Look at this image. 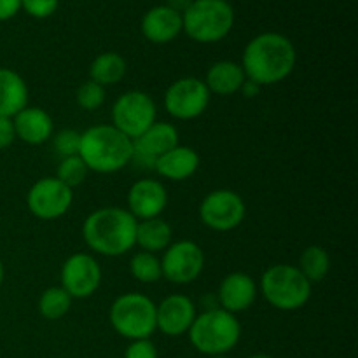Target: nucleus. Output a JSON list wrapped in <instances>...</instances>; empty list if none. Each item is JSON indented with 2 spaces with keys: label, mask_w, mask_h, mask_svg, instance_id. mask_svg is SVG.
<instances>
[{
  "label": "nucleus",
  "mask_w": 358,
  "mask_h": 358,
  "mask_svg": "<svg viewBox=\"0 0 358 358\" xmlns=\"http://www.w3.org/2000/svg\"><path fill=\"white\" fill-rule=\"evenodd\" d=\"M296 62L297 52L289 37L264 31L248 42L240 65L245 77L262 87L285 80L296 69Z\"/></svg>",
  "instance_id": "1"
},
{
  "label": "nucleus",
  "mask_w": 358,
  "mask_h": 358,
  "mask_svg": "<svg viewBox=\"0 0 358 358\" xmlns=\"http://www.w3.org/2000/svg\"><path fill=\"white\" fill-rule=\"evenodd\" d=\"M138 220L121 206H101L84 219V243L103 257H121L135 248Z\"/></svg>",
  "instance_id": "2"
},
{
  "label": "nucleus",
  "mask_w": 358,
  "mask_h": 358,
  "mask_svg": "<svg viewBox=\"0 0 358 358\" xmlns=\"http://www.w3.org/2000/svg\"><path fill=\"white\" fill-rule=\"evenodd\" d=\"M79 157L94 173H117L131 163L133 140L112 124L91 126L80 133Z\"/></svg>",
  "instance_id": "3"
},
{
  "label": "nucleus",
  "mask_w": 358,
  "mask_h": 358,
  "mask_svg": "<svg viewBox=\"0 0 358 358\" xmlns=\"http://www.w3.org/2000/svg\"><path fill=\"white\" fill-rule=\"evenodd\" d=\"M187 336L196 352L203 355H227L240 343L241 324L236 315L222 308H210L205 313L196 315Z\"/></svg>",
  "instance_id": "4"
},
{
  "label": "nucleus",
  "mask_w": 358,
  "mask_h": 358,
  "mask_svg": "<svg viewBox=\"0 0 358 358\" xmlns=\"http://www.w3.org/2000/svg\"><path fill=\"white\" fill-rule=\"evenodd\" d=\"M234 27V9L227 0H192L182 14V31L199 44H215Z\"/></svg>",
  "instance_id": "5"
},
{
  "label": "nucleus",
  "mask_w": 358,
  "mask_h": 358,
  "mask_svg": "<svg viewBox=\"0 0 358 358\" xmlns=\"http://www.w3.org/2000/svg\"><path fill=\"white\" fill-rule=\"evenodd\" d=\"M311 285L306 276L292 264H273L262 273L261 294L266 303L280 311H297L306 306L311 297Z\"/></svg>",
  "instance_id": "6"
},
{
  "label": "nucleus",
  "mask_w": 358,
  "mask_h": 358,
  "mask_svg": "<svg viewBox=\"0 0 358 358\" xmlns=\"http://www.w3.org/2000/svg\"><path fill=\"white\" fill-rule=\"evenodd\" d=\"M112 329L121 338L136 341L150 339L156 329V303L140 292H126L115 297L108 311Z\"/></svg>",
  "instance_id": "7"
},
{
  "label": "nucleus",
  "mask_w": 358,
  "mask_h": 358,
  "mask_svg": "<svg viewBox=\"0 0 358 358\" xmlns=\"http://www.w3.org/2000/svg\"><path fill=\"white\" fill-rule=\"evenodd\" d=\"M110 117L115 129L135 140L157 121L156 101L145 91H126L112 105Z\"/></svg>",
  "instance_id": "8"
},
{
  "label": "nucleus",
  "mask_w": 358,
  "mask_h": 358,
  "mask_svg": "<svg viewBox=\"0 0 358 358\" xmlns=\"http://www.w3.org/2000/svg\"><path fill=\"white\" fill-rule=\"evenodd\" d=\"M247 215V205L236 191L215 189L203 198L199 205V220L203 226L217 233H227L241 226Z\"/></svg>",
  "instance_id": "9"
},
{
  "label": "nucleus",
  "mask_w": 358,
  "mask_h": 358,
  "mask_svg": "<svg viewBox=\"0 0 358 358\" xmlns=\"http://www.w3.org/2000/svg\"><path fill=\"white\" fill-rule=\"evenodd\" d=\"M208 87L199 77H182L171 83L164 93V108L177 121H192L206 112L210 105Z\"/></svg>",
  "instance_id": "10"
},
{
  "label": "nucleus",
  "mask_w": 358,
  "mask_h": 358,
  "mask_svg": "<svg viewBox=\"0 0 358 358\" xmlns=\"http://www.w3.org/2000/svg\"><path fill=\"white\" fill-rule=\"evenodd\" d=\"M205 269V252L196 241L178 240L163 252L161 271L175 285H189L201 276Z\"/></svg>",
  "instance_id": "11"
},
{
  "label": "nucleus",
  "mask_w": 358,
  "mask_h": 358,
  "mask_svg": "<svg viewBox=\"0 0 358 358\" xmlns=\"http://www.w3.org/2000/svg\"><path fill=\"white\" fill-rule=\"evenodd\" d=\"M73 203V189L56 177H44L27 192V206L41 220H56L65 215Z\"/></svg>",
  "instance_id": "12"
},
{
  "label": "nucleus",
  "mask_w": 358,
  "mask_h": 358,
  "mask_svg": "<svg viewBox=\"0 0 358 358\" xmlns=\"http://www.w3.org/2000/svg\"><path fill=\"white\" fill-rule=\"evenodd\" d=\"M62 289L72 299H87L101 285L100 262L86 252H77L65 259L59 271Z\"/></svg>",
  "instance_id": "13"
},
{
  "label": "nucleus",
  "mask_w": 358,
  "mask_h": 358,
  "mask_svg": "<svg viewBox=\"0 0 358 358\" xmlns=\"http://www.w3.org/2000/svg\"><path fill=\"white\" fill-rule=\"evenodd\" d=\"M178 145V129L171 122L156 121L149 129L133 140V159L143 170H154L159 156Z\"/></svg>",
  "instance_id": "14"
},
{
  "label": "nucleus",
  "mask_w": 358,
  "mask_h": 358,
  "mask_svg": "<svg viewBox=\"0 0 358 358\" xmlns=\"http://www.w3.org/2000/svg\"><path fill=\"white\" fill-rule=\"evenodd\" d=\"M128 212L136 220H147L161 217L168 206V191L163 182L156 178H140L129 187L126 196Z\"/></svg>",
  "instance_id": "15"
},
{
  "label": "nucleus",
  "mask_w": 358,
  "mask_h": 358,
  "mask_svg": "<svg viewBox=\"0 0 358 358\" xmlns=\"http://www.w3.org/2000/svg\"><path fill=\"white\" fill-rule=\"evenodd\" d=\"M196 315L198 313L191 297L171 294L156 304V329L168 338H180L187 334Z\"/></svg>",
  "instance_id": "16"
},
{
  "label": "nucleus",
  "mask_w": 358,
  "mask_h": 358,
  "mask_svg": "<svg viewBox=\"0 0 358 358\" xmlns=\"http://www.w3.org/2000/svg\"><path fill=\"white\" fill-rule=\"evenodd\" d=\"M257 283H255V280L248 273L233 271L222 278L217 297H219L222 310L236 315L252 308V304L257 299Z\"/></svg>",
  "instance_id": "17"
},
{
  "label": "nucleus",
  "mask_w": 358,
  "mask_h": 358,
  "mask_svg": "<svg viewBox=\"0 0 358 358\" xmlns=\"http://www.w3.org/2000/svg\"><path fill=\"white\" fill-rule=\"evenodd\" d=\"M16 140L28 145H42L48 142L55 131V122L51 115L41 107H24L13 117Z\"/></svg>",
  "instance_id": "18"
},
{
  "label": "nucleus",
  "mask_w": 358,
  "mask_h": 358,
  "mask_svg": "<svg viewBox=\"0 0 358 358\" xmlns=\"http://www.w3.org/2000/svg\"><path fill=\"white\" fill-rule=\"evenodd\" d=\"M199 164H201L199 154L192 147L178 143L173 149L157 157L154 163V171L166 180L182 182L191 178L198 171Z\"/></svg>",
  "instance_id": "19"
},
{
  "label": "nucleus",
  "mask_w": 358,
  "mask_h": 358,
  "mask_svg": "<svg viewBox=\"0 0 358 358\" xmlns=\"http://www.w3.org/2000/svg\"><path fill=\"white\" fill-rule=\"evenodd\" d=\"M142 34L152 44H168L182 31V14L166 6H156L142 17Z\"/></svg>",
  "instance_id": "20"
},
{
  "label": "nucleus",
  "mask_w": 358,
  "mask_h": 358,
  "mask_svg": "<svg viewBox=\"0 0 358 358\" xmlns=\"http://www.w3.org/2000/svg\"><path fill=\"white\" fill-rule=\"evenodd\" d=\"M203 80H205L210 94L213 93L219 94V96H231L234 93H240L247 77H245L240 63L222 59V62H217L210 66Z\"/></svg>",
  "instance_id": "21"
},
{
  "label": "nucleus",
  "mask_w": 358,
  "mask_h": 358,
  "mask_svg": "<svg viewBox=\"0 0 358 358\" xmlns=\"http://www.w3.org/2000/svg\"><path fill=\"white\" fill-rule=\"evenodd\" d=\"M28 105V86L13 69L0 66V115L14 117Z\"/></svg>",
  "instance_id": "22"
},
{
  "label": "nucleus",
  "mask_w": 358,
  "mask_h": 358,
  "mask_svg": "<svg viewBox=\"0 0 358 358\" xmlns=\"http://www.w3.org/2000/svg\"><path fill=\"white\" fill-rule=\"evenodd\" d=\"M171 240H173V229L161 217L136 222L135 247H140L143 252L159 254L173 243Z\"/></svg>",
  "instance_id": "23"
},
{
  "label": "nucleus",
  "mask_w": 358,
  "mask_h": 358,
  "mask_svg": "<svg viewBox=\"0 0 358 358\" xmlns=\"http://www.w3.org/2000/svg\"><path fill=\"white\" fill-rule=\"evenodd\" d=\"M126 62L121 55L114 51L101 52L93 59L90 66V79L100 86L108 87L121 83L126 76Z\"/></svg>",
  "instance_id": "24"
},
{
  "label": "nucleus",
  "mask_w": 358,
  "mask_h": 358,
  "mask_svg": "<svg viewBox=\"0 0 358 358\" xmlns=\"http://www.w3.org/2000/svg\"><path fill=\"white\" fill-rule=\"evenodd\" d=\"M297 268L306 276L311 285L320 283L327 278L329 271H331V255L320 245H310L301 254Z\"/></svg>",
  "instance_id": "25"
},
{
  "label": "nucleus",
  "mask_w": 358,
  "mask_h": 358,
  "mask_svg": "<svg viewBox=\"0 0 358 358\" xmlns=\"http://www.w3.org/2000/svg\"><path fill=\"white\" fill-rule=\"evenodd\" d=\"M72 297L62 287H49L38 297V313L45 320H59L65 317L72 308Z\"/></svg>",
  "instance_id": "26"
},
{
  "label": "nucleus",
  "mask_w": 358,
  "mask_h": 358,
  "mask_svg": "<svg viewBox=\"0 0 358 358\" xmlns=\"http://www.w3.org/2000/svg\"><path fill=\"white\" fill-rule=\"evenodd\" d=\"M129 273L140 283H156L163 278L161 271V259L150 252H136L129 261Z\"/></svg>",
  "instance_id": "27"
},
{
  "label": "nucleus",
  "mask_w": 358,
  "mask_h": 358,
  "mask_svg": "<svg viewBox=\"0 0 358 358\" xmlns=\"http://www.w3.org/2000/svg\"><path fill=\"white\" fill-rule=\"evenodd\" d=\"M87 173V166L84 164V161L80 159L79 156H70V157H63L58 164V170H56V178L59 182L66 185V187L73 189L77 185L83 184L86 180Z\"/></svg>",
  "instance_id": "28"
},
{
  "label": "nucleus",
  "mask_w": 358,
  "mask_h": 358,
  "mask_svg": "<svg viewBox=\"0 0 358 358\" xmlns=\"http://www.w3.org/2000/svg\"><path fill=\"white\" fill-rule=\"evenodd\" d=\"M105 96H107L105 87L100 86L98 83H94V80L87 79L86 83H83L77 87L76 101L83 110L93 112L98 110V108L105 103Z\"/></svg>",
  "instance_id": "29"
},
{
  "label": "nucleus",
  "mask_w": 358,
  "mask_h": 358,
  "mask_svg": "<svg viewBox=\"0 0 358 358\" xmlns=\"http://www.w3.org/2000/svg\"><path fill=\"white\" fill-rule=\"evenodd\" d=\"M52 138V147H55L56 154L63 157L79 156V143H80V133L76 129H62L56 133Z\"/></svg>",
  "instance_id": "30"
},
{
  "label": "nucleus",
  "mask_w": 358,
  "mask_h": 358,
  "mask_svg": "<svg viewBox=\"0 0 358 358\" xmlns=\"http://www.w3.org/2000/svg\"><path fill=\"white\" fill-rule=\"evenodd\" d=\"M21 9L31 17L44 20L58 9V0H21Z\"/></svg>",
  "instance_id": "31"
},
{
  "label": "nucleus",
  "mask_w": 358,
  "mask_h": 358,
  "mask_svg": "<svg viewBox=\"0 0 358 358\" xmlns=\"http://www.w3.org/2000/svg\"><path fill=\"white\" fill-rule=\"evenodd\" d=\"M157 348L150 339H136L126 346L124 358H157Z\"/></svg>",
  "instance_id": "32"
},
{
  "label": "nucleus",
  "mask_w": 358,
  "mask_h": 358,
  "mask_svg": "<svg viewBox=\"0 0 358 358\" xmlns=\"http://www.w3.org/2000/svg\"><path fill=\"white\" fill-rule=\"evenodd\" d=\"M16 142V131H14L13 117H2L0 115V150L7 149Z\"/></svg>",
  "instance_id": "33"
},
{
  "label": "nucleus",
  "mask_w": 358,
  "mask_h": 358,
  "mask_svg": "<svg viewBox=\"0 0 358 358\" xmlns=\"http://www.w3.org/2000/svg\"><path fill=\"white\" fill-rule=\"evenodd\" d=\"M21 9V0H0V21L16 16Z\"/></svg>",
  "instance_id": "34"
},
{
  "label": "nucleus",
  "mask_w": 358,
  "mask_h": 358,
  "mask_svg": "<svg viewBox=\"0 0 358 358\" xmlns=\"http://www.w3.org/2000/svg\"><path fill=\"white\" fill-rule=\"evenodd\" d=\"M259 91H261V86L247 79V80H245V83H243V86H241L240 93L243 94L245 98H254V96H257Z\"/></svg>",
  "instance_id": "35"
},
{
  "label": "nucleus",
  "mask_w": 358,
  "mask_h": 358,
  "mask_svg": "<svg viewBox=\"0 0 358 358\" xmlns=\"http://www.w3.org/2000/svg\"><path fill=\"white\" fill-rule=\"evenodd\" d=\"M191 3H192V0H166V7L177 10L178 14H184Z\"/></svg>",
  "instance_id": "36"
},
{
  "label": "nucleus",
  "mask_w": 358,
  "mask_h": 358,
  "mask_svg": "<svg viewBox=\"0 0 358 358\" xmlns=\"http://www.w3.org/2000/svg\"><path fill=\"white\" fill-rule=\"evenodd\" d=\"M3 276H6V269H3V262L2 259H0V287H2L3 283Z\"/></svg>",
  "instance_id": "37"
},
{
  "label": "nucleus",
  "mask_w": 358,
  "mask_h": 358,
  "mask_svg": "<svg viewBox=\"0 0 358 358\" xmlns=\"http://www.w3.org/2000/svg\"><path fill=\"white\" fill-rule=\"evenodd\" d=\"M247 358H275V357L268 355V353H255V355H250V357H247Z\"/></svg>",
  "instance_id": "38"
},
{
  "label": "nucleus",
  "mask_w": 358,
  "mask_h": 358,
  "mask_svg": "<svg viewBox=\"0 0 358 358\" xmlns=\"http://www.w3.org/2000/svg\"><path fill=\"white\" fill-rule=\"evenodd\" d=\"M208 358H229L227 355H215V357H208Z\"/></svg>",
  "instance_id": "39"
}]
</instances>
